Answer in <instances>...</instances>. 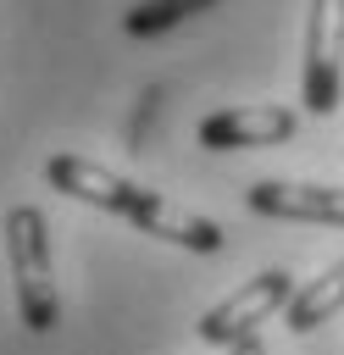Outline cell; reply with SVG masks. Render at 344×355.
Wrapping results in <instances>:
<instances>
[{
  "label": "cell",
  "mask_w": 344,
  "mask_h": 355,
  "mask_svg": "<svg viewBox=\"0 0 344 355\" xmlns=\"http://www.w3.org/2000/svg\"><path fill=\"white\" fill-rule=\"evenodd\" d=\"M344 311V261H333L316 283H305L294 300H289V311H283V327L289 333H316L322 322H333Z\"/></svg>",
  "instance_id": "7"
},
{
  "label": "cell",
  "mask_w": 344,
  "mask_h": 355,
  "mask_svg": "<svg viewBox=\"0 0 344 355\" xmlns=\"http://www.w3.org/2000/svg\"><path fill=\"white\" fill-rule=\"evenodd\" d=\"M6 261H11V288H17V316L28 333H55L61 322V294H55V255H50V222L39 205H11L6 211Z\"/></svg>",
  "instance_id": "2"
},
{
  "label": "cell",
  "mask_w": 344,
  "mask_h": 355,
  "mask_svg": "<svg viewBox=\"0 0 344 355\" xmlns=\"http://www.w3.org/2000/svg\"><path fill=\"white\" fill-rule=\"evenodd\" d=\"M44 183L61 189L67 200H83V205H100V211H117L122 222H133L139 233L150 239H166L178 250H194V255H216L227 244V233L211 222V216H194L172 200H161L155 189H139L133 178L111 172V166H94L83 155H50L44 161Z\"/></svg>",
  "instance_id": "1"
},
{
  "label": "cell",
  "mask_w": 344,
  "mask_h": 355,
  "mask_svg": "<svg viewBox=\"0 0 344 355\" xmlns=\"http://www.w3.org/2000/svg\"><path fill=\"white\" fill-rule=\"evenodd\" d=\"M300 288H294V277L283 272V266H266V272H255L244 288H233L222 305H211L205 316H200V338L205 344H227V349H239L244 338H255L261 333V322H272L277 311H289V300H294Z\"/></svg>",
  "instance_id": "3"
},
{
  "label": "cell",
  "mask_w": 344,
  "mask_h": 355,
  "mask_svg": "<svg viewBox=\"0 0 344 355\" xmlns=\"http://www.w3.org/2000/svg\"><path fill=\"white\" fill-rule=\"evenodd\" d=\"M244 205L255 216H277V222H327V227H344V189L338 183L261 178L255 189H244Z\"/></svg>",
  "instance_id": "6"
},
{
  "label": "cell",
  "mask_w": 344,
  "mask_h": 355,
  "mask_svg": "<svg viewBox=\"0 0 344 355\" xmlns=\"http://www.w3.org/2000/svg\"><path fill=\"white\" fill-rule=\"evenodd\" d=\"M338 94H344V0H311L300 100H305L311 116H333Z\"/></svg>",
  "instance_id": "4"
},
{
  "label": "cell",
  "mask_w": 344,
  "mask_h": 355,
  "mask_svg": "<svg viewBox=\"0 0 344 355\" xmlns=\"http://www.w3.org/2000/svg\"><path fill=\"white\" fill-rule=\"evenodd\" d=\"M300 128V116L289 105H227L200 116L194 139L205 150H266V144H289Z\"/></svg>",
  "instance_id": "5"
},
{
  "label": "cell",
  "mask_w": 344,
  "mask_h": 355,
  "mask_svg": "<svg viewBox=\"0 0 344 355\" xmlns=\"http://www.w3.org/2000/svg\"><path fill=\"white\" fill-rule=\"evenodd\" d=\"M211 6H216V0H133V6L122 11V28H128L133 39H150V33H166V28L211 11Z\"/></svg>",
  "instance_id": "8"
},
{
  "label": "cell",
  "mask_w": 344,
  "mask_h": 355,
  "mask_svg": "<svg viewBox=\"0 0 344 355\" xmlns=\"http://www.w3.org/2000/svg\"><path fill=\"white\" fill-rule=\"evenodd\" d=\"M233 355H266V349H261V338H244V344H239Z\"/></svg>",
  "instance_id": "9"
}]
</instances>
